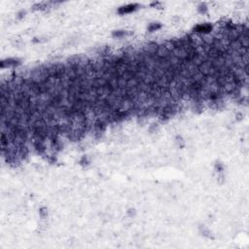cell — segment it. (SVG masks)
<instances>
[{
	"label": "cell",
	"mask_w": 249,
	"mask_h": 249,
	"mask_svg": "<svg viewBox=\"0 0 249 249\" xmlns=\"http://www.w3.org/2000/svg\"><path fill=\"white\" fill-rule=\"evenodd\" d=\"M211 25L208 23H202V24H197L196 27L194 28V32L195 33H197V34H207L211 31Z\"/></svg>",
	"instance_id": "obj_1"
},
{
	"label": "cell",
	"mask_w": 249,
	"mask_h": 249,
	"mask_svg": "<svg viewBox=\"0 0 249 249\" xmlns=\"http://www.w3.org/2000/svg\"><path fill=\"white\" fill-rule=\"evenodd\" d=\"M159 45H157L156 43H149L144 47L143 52L145 54H147L149 56H155L156 53H157Z\"/></svg>",
	"instance_id": "obj_2"
},
{
	"label": "cell",
	"mask_w": 249,
	"mask_h": 249,
	"mask_svg": "<svg viewBox=\"0 0 249 249\" xmlns=\"http://www.w3.org/2000/svg\"><path fill=\"white\" fill-rule=\"evenodd\" d=\"M137 5L136 4H129V5H126V6H123L119 9V14L121 15H125V14H128V13H131L133 12L134 10L136 9Z\"/></svg>",
	"instance_id": "obj_3"
},
{
	"label": "cell",
	"mask_w": 249,
	"mask_h": 249,
	"mask_svg": "<svg viewBox=\"0 0 249 249\" xmlns=\"http://www.w3.org/2000/svg\"><path fill=\"white\" fill-rule=\"evenodd\" d=\"M19 64V60H14V58H8L6 60H3L1 62V67L5 68V67H9V66H15V65Z\"/></svg>",
	"instance_id": "obj_4"
},
{
	"label": "cell",
	"mask_w": 249,
	"mask_h": 249,
	"mask_svg": "<svg viewBox=\"0 0 249 249\" xmlns=\"http://www.w3.org/2000/svg\"><path fill=\"white\" fill-rule=\"evenodd\" d=\"M161 27V24L160 23H150V25L148 26V30L150 32H153V31H156L158 30L159 28Z\"/></svg>",
	"instance_id": "obj_5"
},
{
	"label": "cell",
	"mask_w": 249,
	"mask_h": 249,
	"mask_svg": "<svg viewBox=\"0 0 249 249\" xmlns=\"http://www.w3.org/2000/svg\"><path fill=\"white\" fill-rule=\"evenodd\" d=\"M126 31H124V30H118V31H115V32L113 33V35L115 36V37H118V38H120V37H123V36H125L126 35Z\"/></svg>",
	"instance_id": "obj_6"
},
{
	"label": "cell",
	"mask_w": 249,
	"mask_h": 249,
	"mask_svg": "<svg viewBox=\"0 0 249 249\" xmlns=\"http://www.w3.org/2000/svg\"><path fill=\"white\" fill-rule=\"evenodd\" d=\"M199 12H201V13H202V14H204L206 12V10H207V8H206V6L205 5H201V6H199Z\"/></svg>",
	"instance_id": "obj_7"
},
{
	"label": "cell",
	"mask_w": 249,
	"mask_h": 249,
	"mask_svg": "<svg viewBox=\"0 0 249 249\" xmlns=\"http://www.w3.org/2000/svg\"><path fill=\"white\" fill-rule=\"evenodd\" d=\"M40 214H41V216L42 217H45V216H47V210H46L45 208H42L40 210Z\"/></svg>",
	"instance_id": "obj_8"
}]
</instances>
